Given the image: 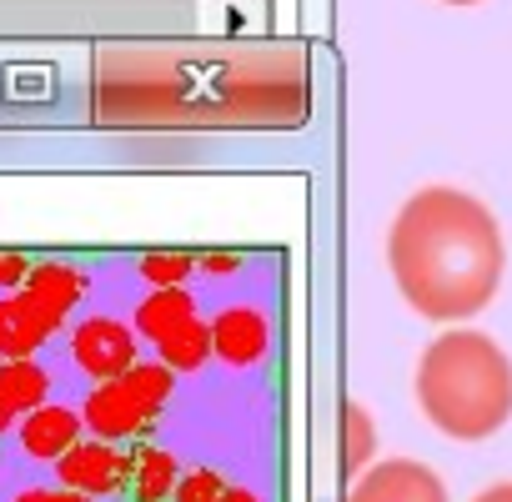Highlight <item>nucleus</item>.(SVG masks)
<instances>
[{
	"label": "nucleus",
	"instance_id": "nucleus-1",
	"mask_svg": "<svg viewBox=\"0 0 512 502\" xmlns=\"http://www.w3.org/2000/svg\"><path fill=\"white\" fill-rule=\"evenodd\" d=\"M302 111L297 56H116L96 81L106 126H297Z\"/></svg>",
	"mask_w": 512,
	"mask_h": 502
},
{
	"label": "nucleus",
	"instance_id": "nucleus-2",
	"mask_svg": "<svg viewBox=\"0 0 512 502\" xmlns=\"http://www.w3.org/2000/svg\"><path fill=\"white\" fill-rule=\"evenodd\" d=\"M387 272L422 322H472L507 272L492 206L462 186L412 191L387 226Z\"/></svg>",
	"mask_w": 512,
	"mask_h": 502
},
{
	"label": "nucleus",
	"instance_id": "nucleus-3",
	"mask_svg": "<svg viewBox=\"0 0 512 502\" xmlns=\"http://www.w3.org/2000/svg\"><path fill=\"white\" fill-rule=\"evenodd\" d=\"M417 407L452 442H487L512 417V357L477 327H447L417 357Z\"/></svg>",
	"mask_w": 512,
	"mask_h": 502
},
{
	"label": "nucleus",
	"instance_id": "nucleus-4",
	"mask_svg": "<svg viewBox=\"0 0 512 502\" xmlns=\"http://www.w3.org/2000/svg\"><path fill=\"white\" fill-rule=\"evenodd\" d=\"M71 362L81 377L91 382H111L121 377L131 362H141V337L131 332V322L111 317V312H91L71 327Z\"/></svg>",
	"mask_w": 512,
	"mask_h": 502
},
{
	"label": "nucleus",
	"instance_id": "nucleus-5",
	"mask_svg": "<svg viewBox=\"0 0 512 502\" xmlns=\"http://www.w3.org/2000/svg\"><path fill=\"white\" fill-rule=\"evenodd\" d=\"M206 332H211V357L221 367H231V372L256 367L267 357V347H272V317H267V307H256V302H226L206 322Z\"/></svg>",
	"mask_w": 512,
	"mask_h": 502
},
{
	"label": "nucleus",
	"instance_id": "nucleus-6",
	"mask_svg": "<svg viewBox=\"0 0 512 502\" xmlns=\"http://www.w3.org/2000/svg\"><path fill=\"white\" fill-rule=\"evenodd\" d=\"M156 407H146L136 397V387L126 377H111V382H91L86 402H81V427L96 432L101 442H126V437H141L156 427Z\"/></svg>",
	"mask_w": 512,
	"mask_h": 502
},
{
	"label": "nucleus",
	"instance_id": "nucleus-7",
	"mask_svg": "<svg viewBox=\"0 0 512 502\" xmlns=\"http://www.w3.org/2000/svg\"><path fill=\"white\" fill-rule=\"evenodd\" d=\"M347 502H447V482L417 457H387L357 472Z\"/></svg>",
	"mask_w": 512,
	"mask_h": 502
},
{
	"label": "nucleus",
	"instance_id": "nucleus-8",
	"mask_svg": "<svg viewBox=\"0 0 512 502\" xmlns=\"http://www.w3.org/2000/svg\"><path fill=\"white\" fill-rule=\"evenodd\" d=\"M56 482L71 487V492H86V497H111V492H126V472H131V452H121L116 442H86L76 437L56 462Z\"/></svg>",
	"mask_w": 512,
	"mask_h": 502
},
{
	"label": "nucleus",
	"instance_id": "nucleus-9",
	"mask_svg": "<svg viewBox=\"0 0 512 502\" xmlns=\"http://www.w3.org/2000/svg\"><path fill=\"white\" fill-rule=\"evenodd\" d=\"M16 292H26L31 302H41L51 317H71L86 297H91V272L86 267H76V262H61V257H46V262H31L26 267V277H21V287Z\"/></svg>",
	"mask_w": 512,
	"mask_h": 502
},
{
	"label": "nucleus",
	"instance_id": "nucleus-10",
	"mask_svg": "<svg viewBox=\"0 0 512 502\" xmlns=\"http://www.w3.org/2000/svg\"><path fill=\"white\" fill-rule=\"evenodd\" d=\"M66 322L51 317L41 302H31L26 292H6L0 297V357H36Z\"/></svg>",
	"mask_w": 512,
	"mask_h": 502
},
{
	"label": "nucleus",
	"instance_id": "nucleus-11",
	"mask_svg": "<svg viewBox=\"0 0 512 502\" xmlns=\"http://www.w3.org/2000/svg\"><path fill=\"white\" fill-rule=\"evenodd\" d=\"M81 432H86V427H81V412H76V407H61V402H41V407L21 412V422H16L21 452H26L31 462H56Z\"/></svg>",
	"mask_w": 512,
	"mask_h": 502
},
{
	"label": "nucleus",
	"instance_id": "nucleus-12",
	"mask_svg": "<svg viewBox=\"0 0 512 502\" xmlns=\"http://www.w3.org/2000/svg\"><path fill=\"white\" fill-rule=\"evenodd\" d=\"M191 317H201L191 287H146L141 302L131 307V332L156 347L161 337H171V332H176L181 322H191Z\"/></svg>",
	"mask_w": 512,
	"mask_h": 502
},
{
	"label": "nucleus",
	"instance_id": "nucleus-13",
	"mask_svg": "<svg viewBox=\"0 0 512 502\" xmlns=\"http://www.w3.org/2000/svg\"><path fill=\"white\" fill-rule=\"evenodd\" d=\"M176 477H181V462L166 447H136L131 452V472H126V492L136 502H171Z\"/></svg>",
	"mask_w": 512,
	"mask_h": 502
},
{
	"label": "nucleus",
	"instance_id": "nucleus-14",
	"mask_svg": "<svg viewBox=\"0 0 512 502\" xmlns=\"http://www.w3.org/2000/svg\"><path fill=\"white\" fill-rule=\"evenodd\" d=\"M0 402H6L16 417L51 402V372L36 362V357H11L0 362Z\"/></svg>",
	"mask_w": 512,
	"mask_h": 502
},
{
	"label": "nucleus",
	"instance_id": "nucleus-15",
	"mask_svg": "<svg viewBox=\"0 0 512 502\" xmlns=\"http://www.w3.org/2000/svg\"><path fill=\"white\" fill-rule=\"evenodd\" d=\"M156 362H166L176 377H181V372H201V367L211 362L206 317H191V322H181L171 337H161V342H156Z\"/></svg>",
	"mask_w": 512,
	"mask_h": 502
},
{
	"label": "nucleus",
	"instance_id": "nucleus-16",
	"mask_svg": "<svg viewBox=\"0 0 512 502\" xmlns=\"http://www.w3.org/2000/svg\"><path fill=\"white\" fill-rule=\"evenodd\" d=\"M136 277L146 287H186L196 277V251H141Z\"/></svg>",
	"mask_w": 512,
	"mask_h": 502
},
{
	"label": "nucleus",
	"instance_id": "nucleus-17",
	"mask_svg": "<svg viewBox=\"0 0 512 502\" xmlns=\"http://www.w3.org/2000/svg\"><path fill=\"white\" fill-rule=\"evenodd\" d=\"M372 447H377V432H372V417L362 402H347L342 407V467L357 477L367 462H372Z\"/></svg>",
	"mask_w": 512,
	"mask_h": 502
},
{
	"label": "nucleus",
	"instance_id": "nucleus-18",
	"mask_svg": "<svg viewBox=\"0 0 512 502\" xmlns=\"http://www.w3.org/2000/svg\"><path fill=\"white\" fill-rule=\"evenodd\" d=\"M121 377L136 387V397H141L146 407L166 412V402H171V392H176V372H171L166 362H131Z\"/></svg>",
	"mask_w": 512,
	"mask_h": 502
},
{
	"label": "nucleus",
	"instance_id": "nucleus-19",
	"mask_svg": "<svg viewBox=\"0 0 512 502\" xmlns=\"http://www.w3.org/2000/svg\"><path fill=\"white\" fill-rule=\"evenodd\" d=\"M221 492H226V477L216 467H191L176 477L171 502H221Z\"/></svg>",
	"mask_w": 512,
	"mask_h": 502
},
{
	"label": "nucleus",
	"instance_id": "nucleus-20",
	"mask_svg": "<svg viewBox=\"0 0 512 502\" xmlns=\"http://www.w3.org/2000/svg\"><path fill=\"white\" fill-rule=\"evenodd\" d=\"M246 267L241 251H196V272L201 277H236Z\"/></svg>",
	"mask_w": 512,
	"mask_h": 502
},
{
	"label": "nucleus",
	"instance_id": "nucleus-21",
	"mask_svg": "<svg viewBox=\"0 0 512 502\" xmlns=\"http://www.w3.org/2000/svg\"><path fill=\"white\" fill-rule=\"evenodd\" d=\"M26 267H31L26 251L0 246V292H16V287H21V277H26Z\"/></svg>",
	"mask_w": 512,
	"mask_h": 502
},
{
	"label": "nucleus",
	"instance_id": "nucleus-22",
	"mask_svg": "<svg viewBox=\"0 0 512 502\" xmlns=\"http://www.w3.org/2000/svg\"><path fill=\"white\" fill-rule=\"evenodd\" d=\"M16 502H96L86 492H71V487H26Z\"/></svg>",
	"mask_w": 512,
	"mask_h": 502
},
{
	"label": "nucleus",
	"instance_id": "nucleus-23",
	"mask_svg": "<svg viewBox=\"0 0 512 502\" xmlns=\"http://www.w3.org/2000/svg\"><path fill=\"white\" fill-rule=\"evenodd\" d=\"M472 502H512V482H492V487H482Z\"/></svg>",
	"mask_w": 512,
	"mask_h": 502
},
{
	"label": "nucleus",
	"instance_id": "nucleus-24",
	"mask_svg": "<svg viewBox=\"0 0 512 502\" xmlns=\"http://www.w3.org/2000/svg\"><path fill=\"white\" fill-rule=\"evenodd\" d=\"M221 502H262L251 487H241V482H226V492H221Z\"/></svg>",
	"mask_w": 512,
	"mask_h": 502
},
{
	"label": "nucleus",
	"instance_id": "nucleus-25",
	"mask_svg": "<svg viewBox=\"0 0 512 502\" xmlns=\"http://www.w3.org/2000/svg\"><path fill=\"white\" fill-rule=\"evenodd\" d=\"M11 427H16V412H11L6 402H0V432H11Z\"/></svg>",
	"mask_w": 512,
	"mask_h": 502
},
{
	"label": "nucleus",
	"instance_id": "nucleus-26",
	"mask_svg": "<svg viewBox=\"0 0 512 502\" xmlns=\"http://www.w3.org/2000/svg\"><path fill=\"white\" fill-rule=\"evenodd\" d=\"M442 6H482V0H442Z\"/></svg>",
	"mask_w": 512,
	"mask_h": 502
}]
</instances>
